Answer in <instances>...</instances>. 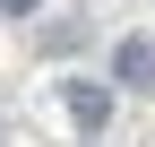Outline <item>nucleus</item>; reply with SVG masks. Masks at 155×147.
Wrapping results in <instances>:
<instances>
[{
    "instance_id": "nucleus-1",
    "label": "nucleus",
    "mask_w": 155,
    "mask_h": 147,
    "mask_svg": "<svg viewBox=\"0 0 155 147\" xmlns=\"http://www.w3.org/2000/svg\"><path fill=\"white\" fill-rule=\"evenodd\" d=\"M69 121H78V130L95 138V130L112 121V87H95V78H78V87H69Z\"/></svg>"
},
{
    "instance_id": "nucleus-2",
    "label": "nucleus",
    "mask_w": 155,
    "mask_h": 147,
    "mask_svg": "<svg viewBox=\"0 0 155 147\" xmlns=\"http://www.w3.org/2000/svg\"><path fill=\"white\" fill-rule=\"evenodd\" d=\"M112 69H121V87H155V43H147V35H129V43L112 52Z\"/></svg>"
},
{
    "instance_id": "nucleus-3",
    "label": "nucleus",
    "mask_w": 155,
    "mask_h": 147,
    "mask_svg": "<svg viewBox=\"0 0 155 147\" xmlns=\"http://www.w3.org/2000/svg\"><path fill=\"white\" fill-rule=\"evenodd\" d=\"M35 9H43V0H0V17H35Z\"/></svg>"
}]
</instances>
